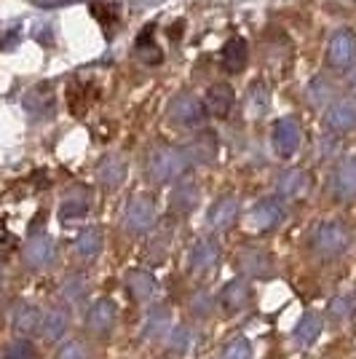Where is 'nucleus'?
Instances as JSON below:
<instances>
[{
  "instance_id": "3",
  "label": "nucleus",
  "mask_w": 356,
  "mask_h": 359,
  "mask_svg": "<svg viewBox=\"0 0 356 359\" xmlns=\"http://www.w3.org/2000/svg\"><path fill=\"white\" fill-rule=\"evenodd\" d=\"M282 220H284L282 204L276 198H263V201H257L252 210L247 212L244 228L249 233H266V231H273Z\"/></svg>"
},
{
  "instance_id": "15",
  "label": "nucleus",
  "mask_w": 356,
  "mask_h": 359,
  "mask_svg": "<svg viewBox=\"0 0 356 359\" xmlns=\"http://www.w3.org/2000/svg\"><path fill=\"white\" fill-rule=\"evenodd\" d=\"M67 330H70V316H67V311L64 309H48V311H43V319H41V335H43V341H48V344H57V341H62L64 335H67Z\"/></svg>"
},
{
  "instance_id": "37",
  "label": "nucleus",
  "mask_w": 356,
  "mask_h": 359,
  "mask_svg": "<svg viewBox=\"0 0 356 359\" xmlns=\"http://www.w3.org/2000/svg\"><path fill=\"white\" fill-rule=\"evenodd\" d=\"M220 359H252V346L247 338H236L223 348Z\"/></svg>"
},
{
  "instance_id": "20",
  "label": "nucleus",
  "mask_w": 356,
  "mask_h": 359,
  "mask_svg": "<svg viewBox=\"0 0 356 359\" xmlns=\"http://www.w3.org/2000/svg\"><path fill=\"white\" fill-rule=\"evenodd\" d=\"M236 217H238V201L233 198V196H223L220 201H214L207 215L209 225H212L214 231L231 228V225L236 223Z\"/></svg>"
},
{
  "instance_id": "22",
  "label": "nucleus",
  "mask_w": 356,
  "mask_h": 359,
  "mask_svg": "<svg viewBox=\"0 0 356 359\" xmlns=\"http://www.w3.org/2000/svg\"><path fill=\"white\" fill-rule=\"evenodd\" d=\"M86 212H89V194L83 188H75V191L64 196V201L60 207V217L62 223H78V220L86 217Z\"/></svg>"
},
{
  "instance_id": "9",
  "label": "nucleus",
  "mask_w": 356,
  "mask_h": 359,
  "mask_svg": "<svg viewBox=\"0 0 356 359\" xmlns=\"http://www.w3.org/2000/svg\"><path fill=\"white\" fill-rule=\"evenodd\" d=\"M249 300H252V290L244 279H233L220 290V309L228 316H238L241 311H247Z\"/></svg>"
},
{
  "instance_id": "12",
  "label": "nucleus",
  "mask_w": 356,
  "mask_h": 359,
  "mask_svg": "<svg viewBox=\"0 0 356 359\" xmlns=\"http://www.w3.org/2000/svg\"><path fill=\"white\" fill-rule=\"evenodd\" d=\"M238 269L241 273H247V276H268L271 271H273V260H271V255L266 250H260V247H244L241 252H238Z\"/></svg>"
},
{
  "instance_id": "8",
  "label": "nucleus",
  "mask_w": 356,
  "mask_h": 359,
  "mask_svg": "<svg viewBox=\"0 0 356 359\" xmlns=\"http://www.w3.org/2000/svg\"><path fill=\"white\" fill-rule=\"evenodd\" d=\"M22 255H25V263H27L32 271H43L57 260V244H54L51 236L41 233V236H32V239L25 244V252Z\"/></svg>"
},
{
  "instance_id": "36",
  "label": "nucleus",
  "mask_w": 356,
  "mask_h": 359,
  "mask_svg": "<svg viewBox=\"0 0 356 359\" xmlns=\"http://www.w3.org/2000/svg\"><path fill=\"white\" fill-rule=\"evenodd\" d=\"M3 359H35V346L27 338H14L11 344L6 346Z\"/></svg>"
},
{
  "instance_id": "6",
  "label": "nucleus",
  "mask_w": 356,
  "mask_h": 359,
  "mask_svg": "<svg viewBox=\"0 0 356 359\" xmlns=\"http://www.w3.org/2000/svg\"><path fill=\"white\" fill-rule=\"evenodd\" d=\"M116 319H118L116 303H113L110 298H100V300H94V303L89 306V311H86V327H89V332L104 338V335L113 332Z\"/></svg>"
},
{
  "instance_id": "16",
  "label": "nucleus",
  "mask_w": 356,
  "mask_h": 359,
  "mask_svg": "<svg viewBox=\"0 0 356 359\" xmlns=\"http://www.w3.org/2000/svg\"><path fill=\"white\" fill-rule=\"evenodd\" d=\"M324 332V316L319 314V311H306L303 319L297 322L295 332H292V341L297 346H303V348H308L319 341V335Z\"/></svg>"
},
{
  "instance_id": "35",
  "label": "nucleus",
  "mask_w": 356,
  "mask_h": 359,
  "mask_svg": "<svg viewBox=\"0 0 356 359\" xmlns=\"http://www.w3.org/2000/svg\"><path fill=\"white\" fill-rule=\"evenodd\" d=\"M354 309H356L354 295H338V298L329 300V314H332V319H338V322H345L348 316L354 314Z\"/></svg>"
},
{
  "instance_id": "14",
  "label": "nucleus",
  "mask_w": 356,
  "mask_h": 359,
  "mask_svg": "<svg viewBox=\"0 0 356 359\" xmlns=\"http://www.w3.org/2000/svg\"><path fill=\"white\" fill-rule=\"evenodd\" d=\"M172 330V311L163 309V306H156L150 309L145 319H142V327H139V335L145 341H158V338H166V332Z\"/></svg>"
},
{
  "instance_id": "38",
  "label": "nucleus",
  "mask_w": 356,
  "mask_h": 359,
  "mask_svg": "<svg viewBox=\"0 0 356 359\" xmlns=\"http://www.w3.org/2000/svg\"><path fill=\"white\" fill-rule=\"evenodd\" d=\"M94 16L104 22V35L110 38V35H113V27H116V19H118L116 6H97V8H94Z\"/></svg>"
},
{
  "instance_id": "13",
  "label": "nucleus",
  "mask_w": 356,
  "mask_h": 359,
  "mask_svg": "<svg viewBox=\"0 0 356 359\" xmlns=\"http://www.w3.org/2000/svg\"><path fill=\"white\" fill-rule=\"evenodd\" d=\"M324 121L332 132H345L356 126V97H341L338 102H332Z\"/></svg>"
},
{
  "instance_id": "25",
  "label": "nucleus",
  "mask_w": 356,
  "mask_h": 359,
  "mask_svg": "<svg viewBox=\"0 0 356 359\" xmlns=\"http://www.w3.org/2000/svg\"><path fill=\"white\" fill-rule=\"evenodd\" d=\"M276 188H279V196H284V198H300L308 191V175L303 169H287L279 177Z\"/></svg>"
},
{
  "instance_id": "2",
  "label": "nucleus",
  "mask_w": 356,
  "mask_h": 359,
  "mask_svg": "<svg viewBox=\"0 0 356 359\" xmlns=\"http://www.w3.org/2000/svg\"><path fill=\"white\" fill-rule=\"evenodd\" d=\"M351 247V231L341 220H327L313 233V250L322 257H341Z\"/></svg>"
},
{
  "instance_id": "19",
  "label": "nucleus",
  "mask_w": 356,
  "mask_h": 359,
  "mask_svg": "<svg viewBox=\"0 0 356 359\" xmlns=\"http://www.w3.org/2000/svg\"><path fill=\"white\" fill-rule=\"evenodd\" d=\"M236 102L233 97V89L228 83H214L212 89L207 91V102H204V110L214 118H225L231 113V107Z\"/></svg>"
},
{
  "instance_id": "18",
  "label": "nucleus",
  "mask_w": 356,
  "mask_h": 359,
  "mask_svg": "<svg viewBox=\"0 0 356 359\" xmlns=\"http://www.w3.org/2000/svg\"><path fill=\"white\" fill-rule=\"evenodd\" d=\"M126 290L132 292V298L137 300V303H148V300L156 295L158 285H156V279H153L150 271L132 269L129 273H126Z\"/></svg>"
},
{
  "instance_id": "39",
  "label": "nucleus",
  "mask_w": 356,
  "mask_h": 359,
  "mask_svg": "<svg viewBox=\"0 0 356 359\" xmlns=\"http://www.w3.org/2000/svg\"><path fill=\"white\" fill-rule=\"evenodd\" d=\"M191 311H193L196 316H209V311H212V300H209L207 292H196L193 298H191Z\"/></svg>"
},
{
  "instance_id": "24",
  "label": "nucleus",
  "mask_w": 356,
  "mask_h": 359,
  "mask_svg": "<svg viewBox=\"0 0 356 359\" xmlns=\"http://www.w3.org/2000/svg\"><path fill=\"white\" fill-rule=\"evenodd\" d=\"M97 177L104 188H118L121 182L126 180V164L118 156H104L100 166H97Z\"/></svg>"
},
{
  "instance_id": "21",
  "label": "nucleus",
  "mask_w": 356,
  "mask_h": 359,
  "mask_svg": "<svg viewBox=\"0 0 356 359\" xmlns=\"http://www.w3.org/2000/svg\"><path fill=\"white\" fill-rule=\"evenodd\" d=\"M332 188H335V196L343 198V201H354L356 198V158H345L338 172H335V180H332Z\"/></svg>"
},
{
  "instance_id": "29",
  "label": "nucleus",
  "mask_w": 356,
  "mask_h": 359,
  "mask_svg": "<svg viewBox=\"0 0 356 359\" xmlns=\"http://www.w3.org/2000/svg\"><path fill=\"white\" fill-rule=\"evenodd\" d=\"M25 107L30 110L32 116H38V118H46V116H51V110H54V94L48 86H38V89H32L27 97H25Z\"/></svg>"
},
{
  "instance_id": "5",
  "label": "nucleus",
  "mask_w": 356,
  "mask_h": 359,
  "mask_svg": "<svg viewBox=\"0 0 356 359\" xmlns=\"http://www.w3.org/2000/svg\"><path fill=\"white\" fill-rule=\"evenodd\" d=\"M300 140H303V132H300V123L295 116H284L273 123V148L282 158L295 156L300 148Z\"/></svg>"
},
{
  "instance_id": "33",
  "label": "nucleus",
  "mask_w": 356,
  "mask_h": 359,
  "mask_svg": "<svg viewBox=\"0 0 356 359\" xmlns=\"http://www.w3.org/2000/svg\"><path fill=\"white\" fill-rule=\"evenodd\" d=\"M54 359H91V351H89V346H86V341L73 338V341H64V344L57 348Z\"/></svg>"
},
{
  "instance_id": "23",
  "label": "nucleus",
  "mask_w": 356,
  "mask_h": 359,
  "mask_svg": "<svg viewBox=\"0 0 356 359\" xmlns=\"http://www.w3.org/2000/svg\"><path fill=\"white\" fill-rule=\"evenodd\" d=\"M268 107H271V91L263 81H257L252 83L249 89H247V97H244V113L249 116V118H263L268 116Z\"/></svg>"
},
{
  "instance_id": "27",
  "label": "nucleus",
  "mask_w": 356,
  "mask_h": 359,
  "mask_svg": "<svg viewBox=\"0 0 356 359\" xmlns=\"http://www.w3.org/2000/svg\"><path fill=\"white\" fill-rule=\"evenodd\" d=\"M247 65V43L244 38H231L223 48V67L228 73H241Z\"/></svg>"
},
{
  "instance_id": "30",
  "label": "nucleus",
  "mask_w": 356,
  "mask_h": 359,
  "mask_svg": "<svg viewBox=\"0 0 356 359\" xmlns=\"http://www.w3.org/2000/svg\"><path fill=\"white\" fill-rule=\"evenodd\" d=\"M188 150V158L191 161H201V164H207V161H214V156H217V142H214V135H198V140H196L191 148Z\"/></svg>"
},
{
  "instance_id": "7",
  "label": "nucleus",
  "mask_w": 356,
  "mask_h": 359,
  "mask_svg": "<svg viewBox=\"0 0 356 359\" xmlns=\"http://www.w3.org/2000/svg\"><path fill=\"white\" fill-rule=\"evenodd\" d=\"M166 113H169V121L177 123V126H198L204 121V116H207L204 105L196 100L193 94H179V97H174L169 102Z\"/></svg>"
},
{
  "instance_id": "40",
  "label": "nucleus",
  "mask_w": 356,
  "mask_h": 359,
  "mask_svg": "<svg viewBox=\"0 0 356 359\" xmlns=\"http://www.w3.org/2000/svg\"><path fill=\"white\" fill-rule=\"evenodd\" d=\"M329 83H324V81H316V83H311V102L313 105H322L327 97H329Z\"/></svg>"
},
{
  "instance_id": "10",
  "label": "nucleus",
  "mask_w": 356,
  "mask_h": 359,
  "mask_svg": "<svg viewBox=\"0 0 356 359\" xmlns=\"http://www.w3.org/2000/svg\"><path fill=\"white\" fill-rule=\"evenodd\" d=\"M356 57V38L351 30H341L335 32V38L329 41V48H327V62L338 70H345Z\"/></svg>"
},
{
  "instance_id": "17",
  "label": "nucleus",
  "mask_w": 356,
  "mask_h": 359,
  "mask_svg": "<svg viewBox=\"0 0 356 359\" xmlns=\"http://www.w3.org/2000/svg\"><path fill=\"white\" fill-rule=\"evenodd\" d=\"M41 319H43V311L35 303H19L11 311V327L19 335H32L41 330Z\"/></svg>"
},
{
  "instance_id": "42",
  "label": "nucleus",
  "mask_w": 356,
  "mask_h": 359,
  "mask_svg": "<svg viewBox=\"0 0 356 359\" xmlns=\"http://www.w3.org/2000/svg\"><path fill=\"white\" fill-rule=\"evenodd\" d=\"M0 282H3V271H0Z\"/></svg>"
},
{
  "instance_id": "41",
  "label": "nucleus",
  "mask_w": 356,
  "mask_h": 359,
  "mask_svg": "<svg viewBox=\"0 0 356 359\" xmlns=\"http://www.w3.org/2000/svg\"><path fill=\"white\" fill-rule=\"evenodd\" d=\"M32 6H38V8H46V11H51V8H64V6H73V3H83V0H30Z\"/></svg>"
},
{
  "instance_id": "26",
  "label": "nucleus",
  "mask_w": 356,
  "mask_h": 359,
  "mask_svg": "<svg viewBox=\"0 0 356 359\" xmlns=\"http://www.w3.org/2000/svg\"><path fill=\"white\" fill-rule=\"evenodd\" d=\"M102 252V231L100 228H83L75 239V255L83 257V260H91Z\"/></svg>"
},
{
  "instance_id": "34",
  "label": "nucleus",
  "mask_w": 356,
  "mask_h": 359,
  "mask_svg": "<svg viewBox=\"0 0 356 359\" xmlns=\"http://www.w3.org/2000/svg\"><path fill=\"white\" fill-rule=\"evenodd\" d=\"M86 292H89V287H86L83 279H78V276L67 279V282L62 285V300H64V303H70V306H78L81 300L86 298Z\"/></svg>"
},
{
  "instance_id": "4",
  "label": "nucleus",
  "mask_w": 356,
  "mask_h": 359,
  "mask_svg": "<svg viewBox=\"0 0 356 359\" xmlns=\"http://www.w3.org/2000/svg\"><path fill=\"white\" fill-rule=\"evenodd\" d=\"M123 225L129 233H148L150 228L156 225V204L150 201L148 196H134L126 207V215H123Z\"/></svg>"
},
{
  "instance_id": "31",
  "label": "nucleus",
  "mask_w": 356,
  "mask_h": 359,
  "mask_svg": "<svg viewBox=\"0 0 356 359\" xmlns=\"http://www.w3.org/2000/svg\"><path fill=\"white\" fill-rule=\"evenodd\" d=\"M137 57L145 62V65H158L163 60V51L153 43V27H148V30L137 38Z\"/></svg>"
},
{
  "instance_id": "11",
  "label": "nucleus",
  "mask_w": 356,
  "mask_h": 359,
  "mask_svg": "<svg viewBox=\"0 0 356 359\" xmlns=\"http://www.w3.org/2000/svg\"><path fill=\"white\" fill-rule=\"evenodd\" d=\"M188 263H191V271H193V273H207V271H212L220 263V247H217V241L209 239V236H201V239L191 247Z\"/></svg>"
},
{
  "instance_id": "1",
  "label": "nucleus",
  "mask_w": 356,
  "mask_h": 359,
  "mask_svg": "<svg viewBox=\"0 0 356 359\" xmlns=\"http://www.w3.org/2000/svg\"><path fill=\"white\" fill-rule=\"evenodd\" d=\"M191 166L188 150L172 148V145H161V148L150 150L148 156V177L153 182H172L185 175V169Z\"/></svg>"
},
{
  "instance_id": "28",
  "label": "nucleus",
  "mask_w": 356,
  "mask_h": 359,
  "mask_svg": "<svg viewBox=\"0 0 356 359\" xmlns=\"http://www.w3.org/2000/svg\"><path fill=\"white\" fill-rule=\"evenodd\" d=\"M196 204H198V188H196V182H191V180L179 182L177 188H174V194H172V210L179 212V215H188V212L196 210Z\"/></svg>"
},
{
  "instance_id": "32",
  "label": "nucleus",
  "mask_w": 356,
  "mask_h": 359,
  "mask_svg": "<svg viewBox=\"0 0 356 359\" xmlns=\"http://www.w3.org/2000/svg\"><path fill=\"white\" fill-rule=\"evenodd\" d=\"M166 346L172 348V351H177V354H182V351H188L191 348V330L185 327V325H174V327L166 332Z\"/></svg>"
}]
</instances>
